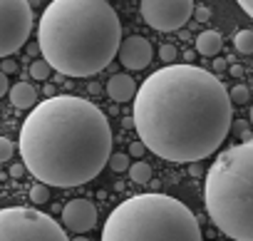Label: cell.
<instances>
[{"label":"cell","mask_w":253,"mask_h":241,"mask_svg":"<svg viewBox=\"0 0 253 241\" xmlns=\"http://www.w3.org/2000/svg\"><path fill=\"white\" fill-rule=\"evenodd\" d=\"M139 142L167 162L196 164L211 157L233 125L228 87L196 65H167L152 72L134 97Z\"/></svg>","instance_id":"obj_1"},{"label":"cell","mask_w":253,"mask_h":241,"mask_svg":"<svg viewBox=\"0 0 253 241\" xmlns=\"http://www.w3.org/2000/svg\"><path fill=\"white\" fill-rule=\"evenodd\" d=\"M23 167L45 187H82L112 157L104 112L75 95L42 99L20 130Z\"/></svg>","instance_id":"obj_2"},{"label":"cell","mask_w":253,"mask_h":241,"mask_svg":"<svg viewBox=\"0 0 253 241\" xmlns=\"http://www.w3.org/2000/svg\"><path fill=\"white\" fill-rule=\"evenodd\" d=\"M122 23L104 0H52L38 28L42 60L67 77H92L119 52Z\"/></svg>","instance_id":"obj_3"},{"label":"cell","mask_w":253,"mask_h":241,"mask_svg":"<svg viewBox=\"0 0 253 241\" xmlns=\"http://www.w3.org/2000/svg\"><path fill=\"white\" fill-rule=\"evenodd\" d=\"M209 219L228 239L253 241V140L223 149L206 172Z\"/></svg>","instance_id":"obj_4"},{"label":"cell","mask_w":253,"mask_h":241,"mask_svg":"<svg viewBox=\"0 0 253 241\" xmlns=\"http://www.w3.org/2000/svg\"><path fill=\"white\" fill-rule=\"evenodd\" d=\"M102 241H204V236L186 204L152 192L122 201L107 216Z\"/></svg>","instance_id":"obj_5"},{"label":"cell","mask_w":253,"mask_h":241,"mask_svg":"<svg viewBox=\"0 0 253 241\" xmlns=\"http://www.w3.org/2000/svg\"><path fill=\"white\" fill-rule=\"evenodd\" d=\"M0 241H70L65 229L40 209H0Z\"/></svg>","instance_id":"obj_6"},{"label":"cell","mask_w":253,"mask_h":241,"mask_svg":"<svg viewBox=\"0 0 253 241\" xmlns=\"http://www.w3.org/2000/svg\"><path fill=\"white\" fill-rule=\"evenodd\" d=\"M33 30V8L25 0H0V57L20 50Z\"/></svg>","instance_id":"obj_7"},{"label":"cell","mask_w":253,"mask_h":241,"mask_svg":"<svg viewBox=\"0 0 253 241\" xmlns=\"http://www.w3.org/2000/svg\"><path fill=\"white\" fill-rule=\"evenodd\" d=\"M194 3L191 0H142V18L149 28L159 33H174L189 23L194 15Z\"/></svg>","instance_id":"obj_8"},{"label":"cell","mask_w":253,"mask_h":241,"mask_svg":"<svg viewBox=\"0 0 253 241\" xmlns=\"http://www.w3.org/2000/svg\"><path fill=\"white\" fill-rule=\"evenodd\" d=\"M62 224H65V229L75 231L77 236L89 231V229H94L97 226V209H94V204L87 201V199L67 201L65 209H62Z\"/></svg>","instance_id":"obj_9"},{"label":"cell","mask_w":253,"mask_h":241,"mask_svg":"<svg viewBox=\"0 0 253 241\" xmlns=\"http://www.w3.org/2000/svg\"><path fill=\"white\" fill-rule=\"evenodd\" d=\"M119 62L126 67V70H144L152 57H154V50H152V43L147 38H139V35H132L122 40L119 45Z\"/></svg>","instance_id":"obj_10"},{"label":"cell","mask_w":253,"mask_h":241,"mask_svg":"<svg viewBox=\"0 0 253 241\" xmlns=\"http://www.w3.org/2000/svg\"><path fill=\"white\" fill-rule=\"evenodd\" d=\"M107 92L114 102H129L137 97V82L129 75H112L107 82Z\"/></svg>","instance_id":"obj_11"},{"label":"cell","mask_w":253,"mask_h":241,"mask_svg":"<svg viewBox=\"0 0 253 241\" xmlns=\"http://www.w3.org/2000/svg\"><path fill=\"white\" fill-rule=\"evenodd\" d=\"M10 102H13V107H18V109H28V107H33V104L38 102V92H35V87L28 85V82H15V85L10 87Z\"/></svg>","instance_id":"obj_12"},{"label":"cell","mask_w":253,"mask_h":241,"mask_svg":"<svg viewBox=\"0 0 253 241\" xmlns=\"http://www.w3.org/2000/svg\"><path fill=\"white\" fill-rule=\"evenodd\" d=\"M221 48H223V38H221L216 30H204V33H199V38H196V50H199L201 55L216 57Z\"/></svg>","instance_id":"obj_13"},{"label":"cell","mask_w":253,"mask_h":241,"mask_svg":"<svg viewBox=\"0 0 253 241\" xmlns=\"http://www.w3.org/2000/svg\"><path fill=\"white\" fill-rule=\"evenodd\" d=\"M129 177H132L137 184H149V182H152V167L139 159V162L129 164Z\"/></svg>","instance_id":"obj_14"},{"label":"cell","mask_w":253,"mask_h":241,"mask_svg":"<svg viewBox=\"0 0 253 241\" xmlns=\"http://www.w3.org/2000/svg\"><path fill=\"white\" fill-rule=\"evenodd\" d=\"M233 48L241 55H253V30H238L233 38Z\"/></svg>","instance_id":"obj_15"},{"label":"cell","mask_w":253,"mask_h":241,"mask_svg":"<svg viewBox=\"0 0 253 241\" xmlns=\"http://www.w3.org/2000/svg\"><path fill=\"white\" fill-rule=\"evenodd\" d=\"M30 75L35 77V80H50V75H52V67L40 57V60H33V65H30Z\"/></svg>","instance_id":"obj_16"},{"label":"cell","mask_w":253,"mask_h":241,"mask_svg":"<svg viewBox=\"0 0 253 241\" xmlns=\"http://www.w3.org/2000/svg\"><path fill=\"white\" fill-rule=\"evenodd\" d=\"M248 87L246 85H236V87H231L228 90V99H231V104H246L248 102Z\"/></svg>","instance_id":"obj_17"},{"label":"cell","mask_w":253,"mask_h":241,"mask_svg":"<svg viewBox=\"0 0 253 241\" xmlns=\"http://www.w3.org/2000/svg\"><path fill=\"white\" fill-rule=\"evenodd\" d=\"M109 169H114V172H129V154H112L109 157Z\"/></svg>","instance_id":"obj_18"},{"label":"cell","mask_w":253,"mask_h":241,"mask_svg":"<svg viewBox=\"0 0 253 241\" xmlns=\"http://www.w3.org/2000/svg\"><path fill=\"white\" fill-rule=\"evenodd\" d=\"M30 199H33L35 204H45V201L50 199V189H47L45 184H40V182H38V184L30 189Z\"/></svg>","instance_id":"obj_19"},{"label":"cell","mask_w":253,"mask_h":241,"mask_svg":"<svg viewBox=\"0 0 253 241\" xmlns=\"http://www.w3.org/2000/svg\"><path fill=\"white\" fill-rule=\"evenodd\" d=\"M13 154H15V145H13L8 137H0V164L8 162Z\"/></svg>","instance_id":"obj_20"},{"label":"cell","mask_w":253,"mask_h":241,"mask_svg":"<svg viewBox=\"0 0 253 241\" xmlns=\"http://www.w3.org/2000/svg\"><path fill=\"white\" fill-rule=\"evenodd\" d=\"M159 57H162V62L174 65V60L179 57V50H176L174 45H162V48H159Z\"/></svg>","instance_id":"obj_21"},{"label":"cell","mask_w":253,"mask_h":241,"mask_svg":"<svg viewBox=\"0 0 253 241\" xmlns=\"http://www.w3.org/2000/svg\"><path fill=\"white\" fill-rule=\"evenodd\" d=\"M233 127H236V132L243 137V142H251V130H248L246 119H238V122H233Z\"/></svg>","instance_id":"obj_22"},{"label":"cell","mask_w":253,"mask_h":241,"mask_svg":"<svg viewBox=\"0 0 253 241\" xmlns=\"http://www.w3.org/2000/svg\"><path fill=\"white\" fill-rule=\"evenodd\" d=\"M194 18H196L199 23H209V20H211V10H209L206 5H199V8H194Z\"/></svg>","instance_id":"obj_23"},{"label":"cell","mask_w":253,"mask_h":241,"mask_svg":"<svg viewBox=\"0 0 253 241\" xmlns=\"http://www.w3.org/2000/svg\"><path fill=\"white\" fill-rule=\"evenodd\" d=\"M144 152H147V147H144V145H142V142H139V140H137V142H132V145H129V154H132V157H137V162H139V157H142V154H144Z\"/></svg>","instance_id":"obj_24"},{"label":"cell","mask_w":253,"mask_h":241,"mask_svg":"<svg viewBox=\"0 0 253 241\" xmlns=\"http://www.w3.org/2000/svg\"><path fill=\"white\" fill-rule=\"evenodd\" d=\"M18 70V65H15V60H3V62H0V72H3V75H10V72H15Z\"/></svg>","instance_id":"obj_25"},{"label":"cell","mask_w":253,"mask_h":241,"mask_svg":"<svg viewBox=\"0 0 253 241\" xmlns=\"http://www.w3.org/2000/svg\"><path fill=\"white\" fill-rule=\"evenodd\" d=\"M211 70H216V72H223V70H228V60H223V57H213V65H211Z\"/></svg>","instance_id":"obj_26"},{"label":"cell","mask_w":253,"mask_h":241,"mask_svg":"<svg viewBox=\"0 0 253 241\" xmlns=\"http://www.w3.org/2000/svg\"><path fill=\"white\" fill-rule=\"evenodd\" d=\"M10 92V85H8V75H3V72H0V97H3V95H8Z\"/></svg>","instance_id":"obj_27"},{"label":"cell","mask_w":253,"mask_h":241,"mask_svg":"<svg viewBox=\"0 0 253 241\" xmlns=\"http://www.w3.org/2000/svg\"><path fill=\"white\" fill-rule=\"evenodd\" d=\"M23 172H25V167H23V164H13V167H10V177H13V179H20V177H23Z\"/></svg>","instance_id":"obj_28"},{"label":"cell","mask_w":253,"mask_h":241,"mask_svg":"<svg viewBox=\"0 0 253 241\" xmlns=\"http://www.w3.org/2000/svg\"><path fill=\"white\" fill-rule=\"evenodd\" d=\"M241 10H246L248 13V18H253V0H241Z\"/></svg>","instance_id":"obj_29"},{"label":"cell","mask_w":253,"mask_h":241,"mask_svg":"<svg viewBox=\"0 0 253 241\" xmlns=\"http://www.w3.org/2000/svg\"><path fill=\"white\" fill-rule=\"evenodd\" d=\"M228 72H231L233 77H241V75H243V67H241V65H231V67H228Z\"/></svg>","instance_id":"obj_30"},{"label":"cell","mask_w":253,"mask_h":241,"mask_svg":"<svg viewBox=\"0 0 253 241\" xmlns=\"http://www.w3.org/2000/svg\"><path fill=\"white\" fill-rule=\"evenodd\" d=\"M122 127H124V130H134V119H132V117L122 119Z\"/></svg>","instance_id":"obj_31"},{"label":"cell","mask_w":253,"mask_h":241,"mask_svg":"<svg viewBox=\"0 0 253 241\" xmlns=\"http://www.w3.org/2000/svg\"><path fill=\"white\" fill-rule=\"evenodd\" d=\"M189 174H191V177H199V174H201L199 164H191V167H189Z\"/></svg>","instance_id":"obj_32"},{"label":"cell","mask_w":253,"mask_h":241,"mask_svg":"<svg viewBox=\"0 0 253 241\" xmlns=\"http://www.w3.org/2000/svg\"><path fill=\"white\" fill-rule=\"evenodd\" d=\"M70 241H89V239H84V236H75V239H70Z\"/></svg>","instance_id":"obj_33"},{"label":"cell","mask_w":253,"mask_h":241,"mask_svg":"<svg viewBox=\"0 0 253 241\" xmlns=\"http://www.w3.org/2000/svg\"><path fill=\"white\" fill-rule=\"evenodd\" d=\"M251 125H253V104H251Z\"/></svg>","instance_id":"obj_34"},{"label":"cell","mask_w":253,"mask_h":241,"mask_svg":"<svg viewBox=\"0 0 253 241\" xmlns=\"http://www.w3.org/2000/svg\"><path fill=\"white\" fill-rule=\"evenodd\" d=\"M251 82H253V80H251Z\"/></svg>","instance_id":"obj_35"}]
</instances>
